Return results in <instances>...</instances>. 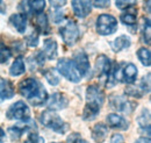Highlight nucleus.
Instances as JSON below:
<instances>
[{
  "label": "nucleus",
  "instance_id": "1",
  "mask_svg": "<svg viewBox=\"0 0 151 143\" xmlns=\"http://www.w3.org/2000/svg\"><path fill=\"white\" fill-rule=\"evenodd\" d=\"M19 91L20 94L34 106L44 104L48 98L47 91L43 85L34 78H27L22 80L19 85Z\"/></svg>",
  "mask_w": 151,
  "mask_h": 143
},
{
  "label": "nucleus",
  "instance_id": "2",
  "mask_svg": "<svg viewBox=\"0 0 151 143\" xmlns=\"http://www.w3.org/2000/svg\"><path fill=\"white\" fill-rule=\"evenodd\" d=\"M86 107L84 109V119H93L98 115L100 107L104 105L105 95L104 92L95 85H91L86 90Z\"/></svg>",
  "mask_w": 151,
  "mask_h": 143
},
{
  "label": "nucleus",
  "instance_id": "3",
  "mask_svg": "<svg viewBox=\"0 0 151 143\" xmlns=\"http://www.w3.org/2000/svg\"><path fill=\"white\" fill-rule=\"evenodd\" d=\"M40 120L43 126L55 130L56 133H59V134H64L69 128V126L66 125L54 110H44L41 114Z\"/></svg>",
  "mask_w": 151,
  "mask_h": 143
},
{
  "label": "nucleus",
  "instance_id": "4",
  "mask_svg": "<svg viewBox=\"0 0 151 143\" xmlns=\"http://www.w3.org/2000/svg\"><path fill=\"white\" fill-rule=\"evenodd\" d=\"M57 70L63 77H65L70 82L78 83L81 79V74L77 70L73 61L71 59H68V58L59 59L57 63Z\"/></svg>",
  "mask_w": 151,
  "mask_h": 143
},
{
  "label": "nucleus",
  "instance_id": "5",
  "mask_svg": "<svg viewBox=\"0 0 151 143\" xmlns=\"http://www.w3.org/2000/svg\"><path fill=\"white\" fill-rule=\"evenodd\" d=\"M117 29V21L113 15L101 14L96 19V32L100 35H111Z\"/></svg>",
  "mask_w": 151,
  "mask_h": 143
},
{
  "label": "nucleus",
  "instance_id": "6",
  "mask_svg": "<svg viewBox=\"0 0 151 143\" xmlns=\"http://www.w3.org/2000/svg\"><path fill=\"white\" fill-rule=\"evenodd\" d=\"M7 118L11 120H21L29 121L30 119V109L23 101H17L7 110Z\"/></svg>",
  "mask_w": 151,
  "mask_h": 143
},
{
  "label": "nucleus",
  "instance_id": "7",
  "mask_svg": "<svg viewBox=\"0 0 151 143\" xmlns=\"http://www.w3.org/2000/svg\"><path fill=\"white\" fill-rule=\"evenodd\" d=\"M59 33L64 43L68 46H73L79 38V28L75 21H69L65 26L59 29Z\"/></svg>",
  "mask_w": 151,
  "mask_h": 143
},
{
  "label": "nucleus",
  "instance_id": "8",
  "mask_svg": "<svg viewBox=\"0 0 151 143\" xmlns=\"http://www.w3.org/2000/svg\"><path fill=\"white\" fill-rule=\"evenodd\" d=\"M72 9L78 18L87 17L92 11V1L91 0H72Z\"/></svg>",
  "mask_w": 151,
  "mask_h": 143
},
{
  "label": "nucleus",
  "instance_id": "9",
  "mask_svg": "<svg viewBox=\"0 0 151 143\" xmlns=\"http://www.w3.org/2000/svg\"><path fill=\"white\" fill-rule=\"evenodd\" d=\"M68 106V99L62 93H54L48 100V107L52 110H59Z\"/></svg>",
  "mask_w": 151,
  "mask_h": 143
},
{
  "label": "nucleus",
  "instance_id": "10",
  "mask_svg": "<svg viewBox=\"0 0 151 143\" xmlns=\"http://www.w3.org/2000/svg\"><path fill=\"white\" fill-rule=\"evenodd\" d=\"M111 105L114 109L119 110V112H123V113H129L132 110L130 103L122 95H113L111 97Z\"/></svg>",
  "mask_w": 151,
  "mask_h": 143
},
{
  "label": "nucleus",
  "instance_id": "11",
  "mask_svg": "<svg viewBox=\"0 0 151 143\" xmlns=\"http://www.w3.org/2000/svg\"><path fill=\"white\" fill-rule=\"evenodd\" d=\"M72 61H73V63H75L77 70L81 74V77L87 73L88 69H90V62H88L87 56L84 54V53H78Z\"/></svg>",
  "mask_w": 151,
  "mask_h": 143
},
{
  "label": "nucleus",
  "instance_id": "12",
  "mask_svg": "<svg viewBox=\"0 0 151 143\" xmlns=\"http://www.w3.org/2000/svg\"><path fill=\"white\" fill-rule=\"evenodd\" d=\"M111 69H112L111 61L106 56L101 55V56H99L96 58V61H95V71H96V73L99 76L108 74L109 71H111Z\"/></svg>",
  "mask_w": 151,
  "mask_h": 143
},
{
  "label": "nucleus",
  "instance_id": "13",
  "mask_svg": "<svg viewBox=\"0 0 151 143\" xmlns=\"http://www.w3.org/2000/svg\"><path fill=\"white\" fill-rule=\"evenodd\" d=\"M107 124L109 125V127L115 128V129H121V130H127L129 124L121 116V115H117V114H109L107 116Z\"/></svg>",
  "mask_w": 151,
  "mask_h": 143
},
{
  "label": "nucleus",
  "instance_id": "14",
  "mask_svg": "<svg viewBox=\"0 0 151 143\" xmlns=\"http://www.w3.org/2000/svg\"><path fill=\"white\" fill-rule=\"evenodd\" d=\"M108 135V128L102 124H96L92 129V139L96 143H102Z\"/></svg>",
  "mask_w": 151,
  "mask_h": 143
},
{
  "label": "nucleus",
  "instance_id": "15",
  "mask_svg": "<svg viewBox=\"0 0 151 143\" xmlns=\"http://www.w3.org/2000/svg\"><path fill=\"white\" fill-rule=\"evenodd\" d=\"M122 73H123L122 74V80L126 82L127 84L132 85L136 82V78H137V68L134 64H132V63L127 64L124 66Z\"/></svg>",
  "mask_w": 151,
  "mask_h": 143
},
{
  "label": "nucleus",
  "instance_id": "16",
  "mask_svg": "<svg viewBox=\"0 0 151 143\" xmlns=\"http://www.w3.org/2000/svg\"><path fill=\"white\" fill-rule=\"evenodd\" d=\"M14 95V89L11 84V82L0 78V100L11 99Z\"/></svg>",
  "mask_w": 151,
  "mask_h": 143
},
{
  "label": "nucleus",
  "instance_id": "17",
  "mask_svg": "<svg viewBox=\"0 0 151 143\" xmlns=\"http://www.w3.org/2000/svg\"><path fill=\"white\" fill-rule=\"evenodd\" d=\"M11 23L13 25V27L19 32L21 34H23L26 32V28H27V19L26 15L23 14H13L11 19H9Z\"/></svg>",
  "mask_w": 151,
  "mask_h": 143
},
{
  "label": "nucleus",
  "instance_id": "18",
  "mask_svg": "<svg viewBox=\"0 0 151 143\" xmlns=\"http://www.w3.org/2000/svg\"><path fill=\"white\" fill-rule=\"evenodd\" d=\"M136 15H137V9L130 6V7L126 8V11L121 14L120 19H121L122 23H124L127 26H134V25H136Z\"/></svg>",
  "mask_w": 151,
  "mask_h": 143
},
{
  "label": "nucleus",
  "instance_id": "19",
  "mask_svg": "<svg viewBox=\"0 0 151 143\" xmlns=\"http://www.w3.org/2000/svg\"><path fill=\"white\" fill-rule=\"evenodd\" d=\"M43 54L47 56L49 59H54L57 56V43L55 40H45L43 43Z\"/></svg>",
  "mask_w": 151,
  "mask_h": 143
},
{
  "label": "nucleus",
  "instance_id": "20",
  "mask_svg": "<svg viewBox=\"0 0 151 143\" xmlns=\"http://www.w3.org/2000/svg\"><path fill=\"white\" fill-rule=\"evenodd\" d=\"M111 46H112V49L115 53H119V51L130 47V38L126 35H121L119 36L116 40H114L111 43Z\"/></svg>",
  "mask_w": 151,
  "mask_h": 143
},
{
  "label": "nucleus",
  "instance_id": "21",
  "mask_svg": "<svg viewBox=\"0 0 151 143\" xmlns=\"http://www.w3.org/2000/svg\"><path fill=\"white\" fill-rule=\"evenodd\" d=\"M26 70V66H24V62L22 59V57L19 56L15 58V61L13 62V64L11 65V69H9V73L11 76H14V77H18L21 76Z\"/></svg>",
  "mask_w": 151,
  "mask_h": 143
},
{
  "label": "nucleus",
  "instance_id": "22",
  "mask_svg": "<svg viewBox=\"0 0 151 143\" xmlns=\"http://www.w3.org/2000/svg\"><path fill=\"white\" fill-rule=\"evenodd\" d=\"M36 27L40 32H42L43 34H47L49 32V25H48V19L47 15L43 13H38L36 17Z\"/></svg>",
  "mask_w": 151,
  "mask_h": 143
},
{
  "label": "nucleus",
  "instance_id": "23",
  "mask_svg": "<svg viewBox=\"0 0 151 143\" xmlns=\"http://www.w3.org/2000/svg\"><path fill=\"white\" fill-rule=\"evenodd\" d=\"M138 125L142 129H147L148 134H150V113L148 109H144L138 116Z\"/></svg>",
  "mask_w": 151,
  "mask_h": 143
},
{
  "label": "nucleus",
  "instance_id": "24",
  "mask_svg": "<svg viewBox=\"0 0 151 143\" xmlns=\"http://www.w3.org/2000/svg\"><path fill=\"white\" fill-rule=\"evenodd\" d=\"M137 57L141 61V63L144 66H150L151 65V56L150 50L147 48H141L137 50Z\"/></svg>",
  "mask_w": 151,
  "mask_h": 143
},
{
  "label": "nucleus",
  "instance_id": "25",
  "mask_svg": "<svg viewBox=\"0 0 151 143\" xmlns=\"http://www.w3.org/2000/svg\"><path fill=\"white\" fill-rule=\"evenodd\" d=\"M142 36L143 41L150 46V19L144 18L143 19V29H142Z\"/></svg>",
  "mask_w": 151,
  "mask_h": 143
},
{
  "label": "nucleus",
  "instance_id": "26",
  "mask_svg": "<svg viewBox=\"0 0 151 143\" xmlns=\"http://www.w3.org/2000/svg\"><path fill=\"white\" fill-rule=\"evenodd\" d=\"M29 5L32 7V11H34L35 13H42L44 7H45V0H30Z\"/></svg>",
  "mask_w": 151,
  "mask_h": 143
},
{
  "label": "nucleus",
  "instance_id": "27",
  "mask_svg": "<svg viewBox=\"0 0 151 143\" xmlns=\"http://www.w3.org/2000/svg\"><path fill=\"white\" fill-rule=\"evenodd\" d=\"M44 77L48 80V83L50 85H52V86H56L57 84L59 83V77L57 76L56 72L54 71V70H47V71L44 72Z\"/></svg>",
  "mask_w": 151,
  "mask_h": 143
},
{
  "label": "nucleus",
  "instance_id": "28",
  "mask_svg": "<svg viewBox=\"0 0 151 143\" xmlns=\"http://www.w3.org/2000/svg\"><path fill=\"white\" fill-rule=\"evenodd\" d=\"M11 57V51L4 44L0 43V63H6Z\"/></svg>",
  "mask_w": 151,
  "mask_h": 143
},
{
  "label": "nucleus",
  "instance_id": "29",
  "mask_svg": "<svg viewBox=\"0 0 151 143\" xmlns=\"http://www.w3.org/2000/svg\"><path fill=\"white\" fill-rule=\"evenodd\" d=\"M136 0H115V5L120 9H126L130 6H134Z\"/></svg>",
  "mask_w": 151,
  "mask_h": 143
},
{
  "label": "nucleus",
  "instance_id": "30",
  "mask_svg": "<svg viewBox=\"0 0 151 143\" xmlns=\"http://www.w3.org/2000/svg\"><path fill=\"white\" fill-rule=\"evenodd\" d=\"M27 44H28V47H37L38 44V37H37V34L35 33H33V34H30V35L27 37Z\"/></svg>",
  "mask_w": 151,
  "mask_h": 143
},
{
  "label": "nucleus",
  "instance_id": "31",
  "mask_svg": "<svg viewBox=\"0 0 151 143\" xmlns=\"http://www.w3.org/2000/svg\"><path fill=\"white\" fill-rule=\"evenodd\" d=\"M24 143H44V139L37 134H30L28 140L24 141Z\"/></svg>",
  "mask_w": 151,
  "mask_h": 143
},
{
  "label": "nucleus",
  "instance_id": "32",
  "mask_svg": "<svg viewBox=\"0 0 151 143\" xmlns=\"http://www.w3.org/2000/svg\"><path fill=\"white\" fill-rule=\"evenodd\" d=\"M66 142L68 143H87V142H85V141H83V140H81V136H80L79 134H77V133L71 134V135L68 137Z\"/></svg>",
  "mask_w": 151,
  "mask_h": 143
},
{
  "label": "nucleus",
  "instance_id": "33",
  "mask_svg": "<svg viewBox=\"0 0 151 143\" xmlns=\"http://www.w3.org/2000/svg\"><path fill=\"white\" fill-rule=\"evenodd\" d=\"M92 1H93V5L98 8H106L111 4V0H92Z\"/></svg>",
  "mask_w": 151,
  "mask_h": 143
},
{
  "label": "nucleus",
  "instance_id": "34",
  "mask_svg": "<svg viewBox=\"0 0 151 143\" xmlns=\"http://www.w3.org/2000/svg\"><path fill=\"white\" fill-rule=\"evenodd\" d=\"M50 4L55 7V8H59V7H63L65 4H66V0H49Z\"/></svg>",
  "mask_w": 151,
  "mask_h": 143
},
{
  "label": "nucleus",
  "instance_id": "35",
  "mask_svg": "<svg viewBox=\"0 0 151 143\" xmlns=\"http://www.w3.org/2000/svg\"><path fill=\"white\" fill-rule=\"evenodd\" d=\"M111 143H123V136L120 134H115L111 140Z\"/></svg>",
  "mask_w": 151,
  "mask_h": 143
},
{
  "label": "nucleus",
  "instance_id": "36",
  "mask_svg": "<svg viewBox=\"0 0 151 143\" xmlns=\"http://www.w3.org/2000/svg\"><path fill=\"white\" fill-rule=\"evenodd\" d=\"M135 143H150V140L145 139V137H142V139H138Z\"/></svg>",
  "mask_w": 151,
  "mask_h": 143
},
{
  "label": "nucleus",
  "instance_id": "37",
  "mask_svg": "<svg viewBox=\"0 0 151 143\" xmlns=\"http://www.w3.org/2000/svg\"><path fill=\"white\" fill-rule=\"evenodd\" d=\"M5 136H6V135H5V131H4V130H2V128L0 127V143L4 142V140H5Z\"/></svg>",
  "mask_w": 151,
  "mask_h": 143
},
{
  "label": "nucleus",
  "instance_id": "38",
  "mask_svg": "<svg viewBox=\"0 0 151 143\" xmlns=\"http://www.w3.org/2000/svg\"><path fill=\"white\" fill-rule=\"evenodd\" d=\"M0 5H2V0H0Z\"/></svg>",
  "mask_w": 151,
  "mask_h": 143
}]
</instances>
